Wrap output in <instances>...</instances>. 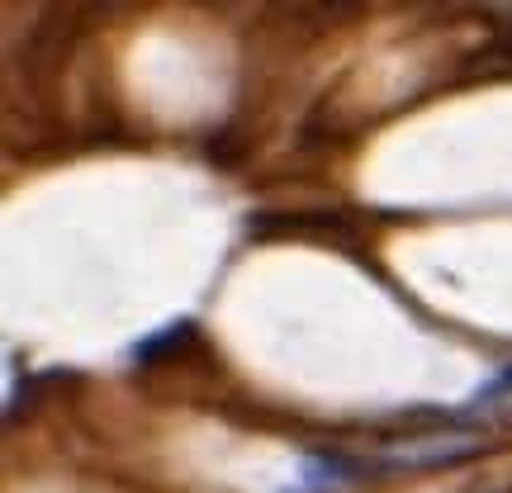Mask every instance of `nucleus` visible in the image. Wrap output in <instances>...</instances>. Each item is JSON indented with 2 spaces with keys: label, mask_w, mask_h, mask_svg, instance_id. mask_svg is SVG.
Masks as SVG:
<instances>
[{
  "label": "nucleus",
  "mask_w": 512,
  "mask_h": 493,
  "mask_svg": "<svg viewBox=\"0 0 512 493\" xmlns=\"http://www.w3.org/2000/svg\"><path fill=\"white\" fill-rule=\"evenodd\" d=\"M195 337H200L195 318H176V323H166L162 332H152V337H143L133 347V366H143V370L176 366V356H185V351L195 347Z\"/></svg>",
  "instance_id": "obj_2"
},
{
  "label": "nucleus",
  "mask_w": 512,
  "mask_h": 493,
  "mask_svg": "<svg viewBox=\"0 0 512 493\" xmlns=\"http://www.w3.org/2000/svg\"><path fill=\"white\" fill-rule=\"evenodd\" d=\"M494 441L484 427L456 422V427H437V432H413V437L384 441L380 451L370 456L375 475H394V470H441V465H460V460L489 451Z\"/></svg>",
  "instance_id": "obj_1"
}]
</instances>
